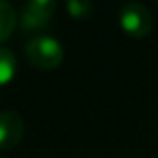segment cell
Returning <instances> with one entry per match:
<instances>
[{"instance_id":"5b68a950","label":"cell","mask_w":158,"mask_h":158,"mask_svg":"<svg viewBox=\"0 0 158 158\" xmlns=\"http://www.w3.org/2000/svg\"><path fill=\"white\" fill-rule=\"evenodd\" d=\"M50 19H52V17H48V15H42L39 11H33V9H30V7H24L22 13H20V28H22L24 31H26V30H30V31H33V30H42V28H48Z\"/></svg>"},{"instance_id":"30bf717a","label":"cell","mask_w":158,"mask_h":158,"mask_svg":"<svg viewBox=\"0 0 158 158\" xmlns=\"http://www.w3.org/2000/svg\"><path fill=\"white\" fill-rule=\"evenodd\" d=\"M156 4H158V0H156Z\"/></svg>"},{"instance_id":"6da1fadb","label":"cell","mask_w":158,"mask_h":158,"mask_svg":"<svg viewBox=\"0 0 158 158\" xmlns=\"http://www.w3.org/2000/svg\"><path fill=\"white\" fill-rule=\"evenodd\" d=\"M28 61L40 70H53L63 63L64 52L61 42L50 35H37L26 44Z\"/></svg>"},{"instance_id":"9c48e42d","label":"cell","mask_w":158,"mask_h":158,"mask_svg":"<svg viewBox=\"0 0 158 158\" xmlns=\"http://www.w3.org/2000/svg\"><path fill=\"white\" fill-rule=\"evenodd\" d=\"M0 158H6V156H4V155H2V153H0Z\"/></svg>"},{"instance_id":"ba28073f","label":"cell","mask_w":158,"mask_h":158,"mask_svg":"<svg viewBox=\"0 0 158 158\" xmlns=\"http://www.w3.org/2000/svg\"><path fill=\"white\" fill-rule=\"evenodd\" d=\"M55 4H57L55 0H28L26 7H30L33 11H39L42 15L52 17V13L55 11Z\"/></svg>"},{"instance_id":"7a4b0ae2","label":"cell","mask_w":158,"mask_h":158,"mask_svg":"<svg viewBox=\"0 0 158 158\" xmlns=\"http://www.w3.org/2000/svg\"><path fill=\"white\" fill-rule=\"evenodd\" d=\"M119 26L127 35L142 39L149 35L153 28V19L149 9L142 2H127L119 7Z\"/></svg>"},{"instance_id":"277c9868","label":"cell","mask_w":158,"mask_h":158,"mask_svg":"<svg viewBox=\"0 0 158 158\" xmlns=\"http://www.w3.org/2000/svg\"><path fill=\"white\" fill-rule=\"evenodd\" d=\"M17 24V15L7 0H0V42L9 39Z\"/></svg>"},{"instance_id":"3957f363","label":"cell","mask_w":158,"mask_h":158,"mask_svg":"<svg viewBox=\"0 0 158 158\" xmlns=\"http://www.w3.org/2000/svg\"><path fill=\"white\" fill-rule=\"evenodd\" d=\"M24 134V121L15 110L0 112V149L15 147Z\"/></svg>"},{"instance_id":"8992f818","label":"cell","mask_w":158,"mask_h":158,"mask_svg":"<svg viewBox=\"0 0 158 158\" xmlns=\"http://www.w3.org/2000/svg\"><path fill=\"white\" fill-rule=\"evenodd\" d=\"M17 72V57L11 50L0 46V85L9 83Z\"/></svg>"},{"instance_id":"52a82bcc","label":"cell","mask_w":158,"mask_h":158,"mask_svg":"<svg viewBox=\"0 0 158 158\" xmlns=\"http://www.w3.org/2000/svg\"><path fill=\"white\" fill-rule=\"evenodd\" d=\"M66 11L74 19H85L92 13V0H66Z\"/></svg>"}]
</instances>
